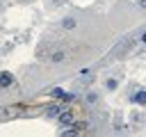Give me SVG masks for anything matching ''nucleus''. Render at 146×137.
I'll list each match as a JSON object with an SVG mask.
<instances>
[{
    "mask_svg": "<svg viewBox=\"0 0 146 137\" xmlns=\"http://www.w3.org/2000/svg\"><path fill=\"white\" fill-rule=\"evenodd\" d=\"M139 5H141V7H144V9H146V0H139Z\"/></svg>",
    "mask_w": 146,
    "mask_h": 137,
    "instance_id": "1a4fd4ad",
    "label": "nucleus"
},
{
    "mask_svg": "<svg viewBox=\"0 0 146 137\" xmlns=\"http://www.w3.org/2000/svg\"><path fill=\"white\" fill-rule=\"evenodd\" d=\"M116 84H119V82H116V80H112V78L105 82V87H107V89H116Z\"/></svg>",
    "mask_w": 146,
    "mask_h": 137,
    "instance_id": "423d86ee",
    "label": "nucleus"
},
{
    "mask_svg": "<svg viewBox=\"0 0 146 137\" xmlns=\"http://www.w3.org/2000/svg\"><path fill=\"white\" fill-rule=\"evenodd\" d=\"M57 119H59V123H71V121H73V119H75V114H73V112H71V110H62V112H59V116H57Z\"/></svg>",
    "mask_w": 146,
    "mask_h": 137,
    "instance_id": "f257e3e1",
    "label": "nucleus"
},
{
    "mask_svg": "<svg viewBox=\"0 0 146 137\" xmlns=\"http://www.w3.org/2000/svg\"><path fill=\"white\" fill-rule=\"evenodd\" d=\"M52 96L55 98H64V100H73V94H66L64 89H52Z\"/></svg>",
    "mask_w": 146,
    "mask_h": 137,
    "instance_id": "f03ea898",
    "label": "nucleus"
},
{
    "mask_svg": "<svg viewBox=\"0 0 146 137\" xmlns=\"http://www.w3.org/2000/svg\"><path fill=\"white\" fill-rule=\"evenodd\" d=\"M73 25H75V23H73V18H66V21H64V27H68V30H71Z\"/></svg>",
    "mask_w": 146,
    "mask_h": 137,
    "instance_id": "0eeeda50",
    "label": "nucleus"
},
{
    "mask_svg": "<svg viewBox=\"0 0 146 137\" xmlns=\"http://www.w3.org/2000/svg\"><path fill=\"white\" fill-rule=\"evenodd\" d=\"M137 105H146V89H139L137 94H135V98H132Z\"/></svg>",
    "mask_w": 146,
    "mask_h": 137,
    "instance_id": "7ed1b4c3",
    "label": "nucleus"
},
{
    "mask_svg": "<svg viewBox=\"0 0 146 137\" xmlns=\"http://www.w3.org/2000/svg\"><path fill=\"white\" fill-rule=\"evenodd\" d=\"M11 82H14V78H11L9 73H2V75H0V87H9Z\"/></svg>",
    "mask_w": 146,
    "mask_h": 137,
    "instance_id": "20e7f679",
    "label": "nucleus"
},
{
    "mask_svg": "<svg viewBox=\"0 0 146 137\" xmlns=\"http://www.w3.org/2000/svg\"><path fill=\"white\" fill-rule=\"evenodd\" d=\"M52 59H55V62H62V59H64V55H62V53H55V55H52Z\"/></svg>",
    "mask_w": 146,
    "mask_h": 137,
    "instance_id": "6e6552de",
    "label": "nucleus"
},
{
    "mask_svg": "<svg viewBox=\"0 0 146 137\" xmlns=\"http://www.w3.org/2000/svg\"><path fill=\"white\" fill-rule=\"evenodd\" d=\"M59 112H62V107H50L48 110V116H59Z\"/></svg>",
    "mask_w": 146,
    "mask_h": 137,
    "instance_id": "39448f33",
    "label": "nucleus"
},
{
    "mask_svg": "<svg viewBox=\"0 0 146 137\" xmlns=\"http://www.w3.org/2000/svg\"><path fill=\"white\" fill-rule=\"evenodd\" d=\"M141 41H146V32H144V34H141Z\"/></svg>",
    "mask_w": 146,
    "mask_h": 137,
    "instance_id": "9d476101",
    "label": "nucleus"
}]
</instances>
